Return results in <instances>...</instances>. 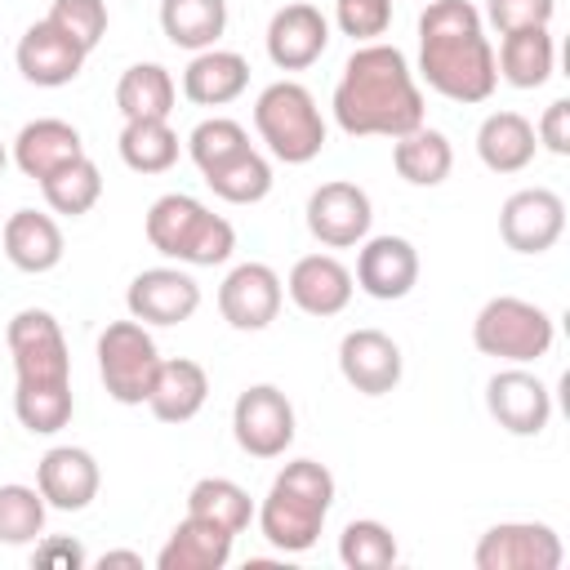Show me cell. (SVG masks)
<instances>
[{
	"label": "cell",
	"instance_id": "6da1fadb",
	"mask_svg": "<svg viewBox=\"0 0 570 570\" xmlns=\"http://www.w3.org/2000/svg\"><path fill=\"white\" fill-rule=\"evenodd\" d=\"M334 120L352 138H401L423 125V89L396 45H361L334 85Z\"/></svg>",
	"mask_w": 570,
	"mask_h": 570
},
{
	"label": "cell",
	"instance_id": "7a4b0ae2",
	"mask_svg": "<svg viewBox=\"0 0 570 570\" xmlns=\"http://www.w3.org/2000/svg\"><path fill=\"white\" fill-rule=\"evenodd\" d=\"M419 76L450 102H485L499 85L494 49L468 0H432L419 13Z\"/></svg>",
	"mask_w": 570,
	"mask_h": 570
},
{
	"label": "cell",
	"instance_id": "3957f363",
	"mask_svg": "<svg viewBox=\"0 0 570 570\" xmlns=\"http://www.w3.org/2000/svg\"><path fill=\"white\" fill-rule=\"evenodd\" d=\"M334 508V476L316 459H294L276 472L263 508L258 530L276 552H307L321 539V525Z\"/></svg>",
	"mask_w": 570,
	"mask_h": 570
},
{
	"label": "cell",
	"instance_id": "277c9868",
	"mask_svg": "<svg viewBox=\"0 0 570 570\" xmlns=\"http://www.w3.org/2000/svg\"><path fill=\"white\" fill-rule=\"evenodd\" d=\"M254 129L267 142V151L285 165H307L325 147V120L316 98L298 80H276L254 102Z\"/></svg>",
	"mask_w": 570,
	"mask_h": 570
},
{
	"label": "cell",
	"instance_id": "5b68a950",
	"mask_svg": "<svg viewBox=\"0 0 570 570\" xmlns=\"http://www.w3.org/2000/svg\"><path fill=\"white\" fill-rule=\"evenodd\" d=\"M557 338V325L552 316L530 303V298H517V294H499L490 298L476 321H472V343L481 356H494V361H512V365H525V361H539L548 356Z\"/></svg>",
	"mask_w": 570,
	"mask_h": 570
},
{
	"label": "cell",
	"instance_id": "8992f818",
	"mask_svg": "<svg viewBox=\"0 0 570 570\" xmlns=\"http://www.w3.org/2000/svg\"><path fill=\"white\" fill-rule=\"evenodd\" d=\"M156 370H160V352H156V338L147 334L142 321H134V316L111 321L98 334V374H102V387L111 401L147 405Z\"/></svg>",
	"mask_w": 570,
	"mask_h": 570
},
{
	"label": "cell",
	"instance_id": "52a82bcc",
	"mask_svg": "<svg viewBox=\"0 0 570 570\" xmlns=\"http://www.w3.org/2000/svg\"><path fill=\"white\" fill-rule=\"evenodd\" d=\"M9 356L18 387H40V383H71V352L62 338V325L45 307H22L9 330Z\"/></svg>",
	"mask_w": 570,
	"mask_h": 570
},
{
	"label": "cell",
	"instance_id": "ba28073f",
	"mask_svg": "<svg viewBox=\"0 0 570 570\" xmlns=\"http://www.w3.org/2000/svg\"><path fill=\"white\" fill-rule=\"evenodd\" d=\"M232 436L249 459H281L294 441V405L276 383H254L232 405Z\"/></svg>",
	"mask_w": 570,
	"mask_h": 570
},
{
	"label": "cell",
	"instance_id": "9c48e42d",
	"mask_svg": "<svg viewBox=\"0 0 570 570\" xmlns=\"http://www.w3.org/2000/svg\"><path fill=\"white\" fill-rule=\"evenodd\" d=\"M566 557L561 534L548 521H499L476 539V570H557Z\"/></svg>",
	"mask_w": 570,
	"mask_h": 570
},
{
	"label": "cell",
	"instance_id": "30bf717a",
	"mask_svg": "<svg viewBox=\"0 0 570 570\" xmlns=\"http://www.w3.org/2000/svg\"><path fill=\"white\" fill-rule=\"evenodd\" d=\"M370 223H374V209H370L365 187H356V183L334 178L307 196V232L330 249L361 245L370 236Z\"/></svg>",
	"mask_w": 570,
	"mask_h": 570
},
{
	"label": "cell",
	"instance_id": "8fae6325",
	"mask_svg": "<svg viewBox=\"0 0 570 570\" xmlns=\"http://www.w3.org/2000/svg\"><path fill=\"white\" fill-rule=\"evenodd\" d=\"M566 232V200L548 187H521L499 209V236L517 254H543Z\"/></svg>",
	"mask_w": 570,
	"mask_h": 570
},
{
	"label": "cell",
	"instance_id": "7c38bea8",
	"mask_svg": "<svg viewBox=\"0 0 570 570\" xmlns=\"http://www.w3.org/2000/svg\"><path fill=\"white\" fill-rule=\"evenodd\" d=\"M125 307L142 325H183L200 307V285L183 267H147L129 281Z\"/></svg>",
	"mask_w": 570,
	"mask_h": 570
},
{
	"label": "cell",
	"instance_id": "4fadbf2b",
	"mask_svg": "<svg viewBox=\"0 0 570 570\" xmlns=\"http://www.w3.org/2000/svg\"><path fill=\"white\" fill-rule=\"evenodd\" d=\"M281 298H285V285L281 276L267 267V263H240L223 276L218 285V312L232 330H267L281 312Z\"/></svg>",
	"mask_w": 570,
	"mask_h": 570
},
{
	"label": "cell",
	"instance_id": "5bb4252c",
	"mask_svg": "<svg viewBox=\"0 0 570 570\" xmlns=\"http://www.w3.org/2000/svg\"><path fill=\"white\" fill-rule=\"evenodd\" d=\"M485 410L494 414V423L512 436H539L552 419V392L539 374L530 370H499L485 383Z\"/></svg>",
	"mask_w": 570,
	"mask_h": 570
},
{
	"label": "cell",
	"instance_id": "9a60e30c",
	"mask_svg": "<svg viewBox=\"0 0 570 570\" xmlns=\"http://www.w3.org/2000/svg\"><path fill=\"white\" fill-rule=\"evenodd\" d=\"M401 370H405V356H401L392 334H383V330H352V334H343V343H338V374L361 396H387L401 383Z\"/></svg>",
	"mask_w": 570,
	"mask_h": 570
},
{
	"label": "cell",
	"instance_id": "2e32d148",
	"mask_svg": "<svg viewBox=\"0 0 570 570\" xmlns=\"http://www.w3.org/2000/svg\"><path fill=\"white\" fill-rule=\"evenodd\" d=\"M98 485H102L98 459L89 450H80V445H53L36 463V490L45 494V508L85 512L98 499Z\"/></svg>",
	"mask_w": 570,
	"mask_h": 570
},
{
	"label": "cell",
	"instance_id": "e0dca14e",
	"mask_svg": "<svg viewBox=\"0 0 570 570\" xmlns=\"http://www.w3.org/2000/svg\"><path fill=\"white\" fill-rule=\"evenodd\" d=\"M370 298L396 303L419 285V249L405 236H370L361 240L356 254V276H352Z\"/></svg>",
	"mask_w": 570,
	"mask_h": 570
},
{
	"label": "cell",
	"instance_id": "ac0fdd59",
	"mask_svg": "<svg viewBox=\"0 0 570 570\" xmlns=\"http://www.w3.org/2000/svg\"><path fill=\"white\" fill-rule=\"evenodd\" d=\"M13 58H18L22 80H31V85H40V89H62V85H71V80L80 76V67H85L89 53H85L71 36H62L49 18H40V22H31V27L22 31Z\"/></svg>",
	"mask_w": 570,
	"mask_h": 570
},
{
	"label": "cell",
	"instance_id": "d6986e66",
	"mask_svg": "<svg viewBox=\"0 0 570 570\" xmlns=\"http://www.w3.org/2000/svg\"><path fill=\"white\" fill-rule=\"evenodd\" d=\"M330 49V22L316 4H285L267 22V58L281 71H303Z\"/></svg>",
	"mask_w": 570,
	"mask_h": 570
},
{
	"label": "cell",
	"instance_id": "ffe728a7",
	"mask_svg": "<svg viewBox=\"0 0 570 570\" xmlns=\"http://www.w3.org/2000/svg\"><path fill=\"white\" fill-rule=\"evenodd\" d=\"M352 272L334 258V254H303L294 267H289V281H285V294L298 312L307 316H338L347 303H352Z\"/></svg>",
	"mask_w": 570,
	"mask_h": 570
},
{
	"label": "cell",
	"instance_id": "44dd1931",
	"mask_svg": "<svg viewBox=\"0 0 570 570\" xmlns=\"http://www.w3.org/2000/svg\"><path fill=\"white\" fill-rule=\"evenodd\" d=\"M76 156H85V142H80V129L58 120V116H40L31 125L18 129L13 138V165L27 174V178H49L53 169L71 165Z\"/></svg>",
	"mask_w": 570,
	"mask_h": 570
},
{
	"label": "cell",
	"instance_id": "7402d4cb",
	"mask_svg": "<svg viewBox=\"0 0 570 570\" xmlns=\"http://www.w3.org/2000/svg\"><path fill=\"white\" fill-rule=\"evenodd\" d=\"M232 543H236V534H227L223 525L187 512L169 530L165 548L156 552V566L160 570H223L232 561Z\"/></svg>",
	"mask_w": 570,
	"mask_h": 570
},
{
	"label": "cell",
	"instance_id": "603a6c76",
	"mask_svg": "<svg viewBox=\"0 0 570 570\" xmlns=\"http://www.w3.org/2000/svg\"><path fill=\"white\" fill-rule=\"evenodd\" d=\"M0 240H4V258L18 272L40 276V272H53L62 263V227L40 209H13L4 218Z\"/></svg>",
	"mask_w": 570,
	"mask_h": 570
},
{
	"label": "cell",
	"instance_id": "cb8c5ba5",
	"mask_svg": "<svg viewBox=\"0 0 570 570\" xmlns=\"http://www.w3.org/2000/svg\"><path fill=\"white\" fill-rule=\"evenodd\" d=\"M205 401H209V374L196 361H187V356L160 361L151 392H147V410L160 423H187L205 410Z\"/></svg>",
	"mask_w": 570,
	"mask_h": 570
},
{
	"label": "cell",
	"instance_id": "d4e9b609",
	"mask_svg": "<svg viewBox=\"0 0 570 570\" xmlns=\"http://www.w3.org/2000/svg\"><path fill=\"white\" fill-rule=\"evenodd\" d=\"M249 62L232 49H200L183 71V94L196 107H227L245 94Z\"/></svg>",
	"mask_w": 570,
	"mask_h": 570
},
{
	"label": "cell",
	"instance_id": "484cf974",
	"mask_svg": "<svg viewBox=\"0 0 570 570\" xmlns=\"http://www.w3.org/2000/svg\"><path fill=\"white\" fill-rule=\"evenodd\" d=\"M534 125L521 111H490L476 129V156L494 174H521L534 160Z\"/></svg>",
	"mask_w": 570,
	"mask_h": 570
},
{
	"label": "cell",
	"instance_id": "4316f807",
	"mask_svg": "<svg viewBox=\"0 0 570 570\" xmlns=\"http://www.w3.org/2000/svg\"><path fill=\"white\" fill-rule=\"evenodd\" d=\"M552 62H557V45H552V31H548V27L508 31V36L499 40V53H494L499 76H503L512 89H539V85L552 76Z\"/></svg>",
	"mask_w": 570,
	"mask_h": 570
},
{
	"label": "cell",
	"instance_id": "83f0119b",
	"mask_svg": "<svg viewBox=\"0 0 570 570\" xmlns=\"http://www.w3.org/2000/svg\"><path fill=\"white\" fill-rule=\"evenodd\" d=\"M392 165L410 187H441L454 169V147L441 129H410L401 138H392Z\"/></svg>",
	"mask_w": 570,
	"mask_h": 570
},
{
	"label": "cell",
	"instance_id": "f1b7e54d",
	"mask_svg": "<svg viewBox=\"0 0 570 570\" xmlns=\"http://www.w3.org/2000/svg\"><path fill=\"white\" fill-rule=\"evenodd\" d=\"M160 31L174 49H214L227 31V0H160Z\"/></svg>",
	"mask_w": 570,
	"mask_h": 570
},
{
	"label": "cell",
	"instance_id": "f546056e",
	"mask_svg": "<svg viewBox=\"0 0 570 570\" xmlns=\"http://www.w3.org/2000/svg\"><path fill=\"white\" fill-rule=\"evenodd\" d=\"M174 98H178L174 76L160 62H134L116 80V107L125 120H169Z\"/></svg>",
	"mask_w": 570,
	"mask_h": 570
},
{
	"label": "cell",
	"instance_id": "4dcf8cb0",
	"mask_svg": "<svg viewBox=\"0 0 570 570\" xmlns=\"http://www.w3.org/2000/svg\"><path fill=\"white\" fill-rule=\"evenodd\" d=\"M200 218H205V205L196 196H187V191H169V196L151 200V209H147V240H151V249L183 263L187 240L200 227Z\"/></svg>",
	"mask_w": 570,
	"mask_h": 570
},
{
	"label": "cell",
	"instance_id": "1f68e13d",
	"mask_svg": "<svg viewBox=\"0 0 570 570\" xmlns=\"http://www.w3.org/2000/svg\"><path fill=\"white\" fill-rule=\"evenodd\" d=\"M187 512H191V517H205V521H214V525H223L227 534H240V530H249V521H254V499H249V490H240V485L227 481V476H200V481L187 490Z\"/></svg>",
	"mask_w": 570,
	"mask_h": 570
},
{
	"label": "cell",
	"instance_id": "d6a6232c",
	"mask_svg": "<svg viewBox=\"0 0 570 570\" xmlns=\"http://www.w3.org/2000/svg\"><path fill=\"white\" fill-rule=\"evenodd\" d=\"M40 191H45V205H49L53 214L80 218V214H89V209L98 205V196H102V174H98V165H94L89 156H76L71 165H62V169H53L49 178H40Z\"/></svg>",
	"mask_w": 570,
	"mask_h": 570
},
{
	"label": "cell",
	"instance_id": "836d02e7",
	"mask_svg": "<svg viewBox=\"0 0 570 570\" xmlns=\"http://www.w3.org/2000/svg\"><path fill=\"white\" fill-rule=\"evenodd\" d=\"M116 147L134 174H165L178 160V134L169 120H125Z\"/></svg>",
	"mask_w": 570,
	"mask_h": 570
},
{
	"label": "cell",
	"instance_id": "e575fe53",
	"mask_svg": "<svg viewBox=\"0 0 570 570\" xmlns=\"http://www.w3.org/2000/svg\"><path fill=\"white\" fill-rule=\"evenodd\" d=\"M205 183H209V191H214L218 200H227V205H258V200L272 191V165H267V156H258L254 147H245V151L232 156L227 165L209 169Z\"/></svg>",
	"mask_w": 570,
	"mask_h": 570
},
{
	"label": "cell",
	"instance_id": "d590c367",
	"mask_svg": "<svg viewBox=\"0 0 570 570\" xmlns=\"http://www.w3.org/2000/svg\"><path fill=\"white\" fill-rule=\"evenodd\" d=\"M13 414L31 436H53L71 423L76 396L71 383H40V387H13Z\"/></svg>",
	"mask_w": 570,
	"mask_h": 570
},
{
	"label": "cell",
	"instance_id": "8d00e7d4",
	"mask_svg": "<svg viewBox=\"0 0 570 570\" xmlns=\"http://www.w3.org/2000/svg\"><path fill=\"white\" fill-rule=\"evenodd\" d=\"M338 561L347 570H387L396 561V534L374 517L347 521L338 534Z\"/></svg>",
	"mask_w": 570,
	"mask_h": 570
},
{
	"label": "cell",
	"instance_id": "74e56055",
	"mask_svg": "<svg viewBox=\"0 0 570 570\" xmlns=\"http://www.w3.org/2000/svg\"><path fill=\"white\" fill-rule=\"evenodd\" d=\"M45 534V494L36 485H0V543L22 548Z\"/></svg>",
	"mask_w": 570,
	"mask_h": 570
},
{
	"label": "cell",
	"instance_id": "f35d334b",
	"mask_svg": "<svg viewBox=\"0 0 570 570\" xmlns=\"http://www.w3.org/2000/svg\"><path fill=\"white\" fill-rule=\"evenodd\" d=\"M245 147H249V134H245L236 120H227V116H209V120H200V125L187 134V151H191V160H196L200 174L227 165V160L240 156Z\"/></svg>",
	"mask_w": 570,
	"mask_h": 570
},
{
	"label": "cell",
	"instance_id": "ab89813d",
	"mask_svg": "<svg viewBox=\"0 0 570 570\" xmlns=\"http://www.w3.org/2000/svg\"><path fill=\"white\" fill-rule=\"evenodd\" d=\"M62 36H71L85 53L98 49V40L107 36V4L102 0H53V9L45 13Z\"/></svg>",
	"mask_w": 570,
	"mask_h": 570
},
{
	"label": "cell",
	"instance_id": "60d3db41",
	"mask_svg": "<svg viewBox=\"0 0 570 570\" xmlns=\"http://www.w3.org/2000/svg\"><path fill=\"white\" fill-rule=\"evenodd\" d=\"M232 249H236V227H232L223 214H209V209H205L200 227H196L191 240H187L183 263H191V267H218V263L232 258Z\"/></svg>",
	"mask_w": 570,
	"mask_h": 570
},
{
	"label": "cell",
	"instance_id": "b9f144b4",
	"mask_svg": "<svg viewBox=\"0 0 570 570\" xmlns=\"http://www.w3.org/2000/svg\"><path fill=\"white\" fill-rule=\"evenodd\" d=\"M334 22L343 36L370 45L392 27V0H334Z\"/></svg>",
	"mask_w": 570,
	"mask_h": 570
},
{
	"label": "cell",
	"instance_id": "7bdbcfd3",
	"mask_svg": "<svg viewBox=\"0 0 570 570\" xmlns=\"http://www.w3.org/2000/svg\"><path fill=\"white\" fill-rule=\"evenodd\" d=\"M557 0H485V18L499 36L525 31V27H548Z\"/></svg>",
	"mask_w": 570,
	"mask_h": 570
},
{
	"label": "cell",
	"instance_id": "ee69618b",
	"mask_svg": "<svg viewBox=\"0 0 570 570\" xmlns=\"http://www.w3.org/2000/svg\"><path fill=\"white\" fill-rule=\"evenodd\" d=\"M31 561H36L40 570H80V566H89L85 548H80L76 539H67V534H49V539H36V552H31Z\"/></svg>",
	"mask_w": 570,
	"mask_h": 570
},
{
	"label": "cell",
	"instance_id": "f6af8a7d",
	"mask_svg": "<svg viewBox=\"0 0 570 570\" xmlns=\"http://www.w3.org/2000/svg\"><path fill=\"white\" fill-rule=\"evenodd\" d=\"M534 138H539L552 156H570V98H552V102H548V111H543Z\"/></svg>",
	"mask_w": 570,
	"mask_h": 570
},
{
	"label": "cell",
	"instance_id": "bcb514c9",
	"mask_svg": "<svg viewBox=\"0 0 570 570\" xmlns=\"http://www.w3.org/2000/svg\"><path fill=\"white\" fill-rule=\"evenodd\" d=\"M107 566H134V570H142V557L138 552H102L98 557V570H107Z\"/></svg>",
	"mask_w": 570,
	"mask_h": 570
},
{
	"label": "cell",
	"instance_id": "7dc6e473",
	"mask_svg": "<svg viewBox=\"0 0 570 570\" xmlns=\"http://www.w3.org/2000/svg\"><path fill=\"white\" fill-rule=\"evenodd\" d=\"M4 165H9V151H4V142H0V174H4Z\"/></svg>",
	"mask_w": 570,
	"mask_h": 570
}]
</instances>
